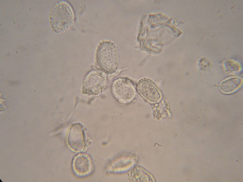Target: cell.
<instances>
[{
	"label": "cell",
	"mask_w": 243,
	"mask_h": 182,
	"mask_svg": "<svg viewBox=\"0 0 243 182\" xmlns=\"http://www.w3.org/2000/svg\"><path fill=\"white\" fill-rule=\"evenodd\" d=\"M96 59L98 66L106 73L111 74L118 69L120 55L115 44L110 41L101 42L98 46Z\"/></svg>",
	"instance_id": "6da1fadb"
},
{
	"label": "cell",
	"mask_w": 243,
	"mask_h": 182,
	"mask_svg": "<svg viewBox=\"0 0 243 182\" xmlns=\"http://www.w3.org/2000/svg\"><path fill=\"white\" fill-rule=\"evenodd\" d=\"M74 16L73 10L67 2L61 1L52 9L50 20L52 29L56 32H62L72 25Z\"/></svg>",
	"instance_id": "7a4b0ae2"
},
{
	"label": "cell",
	"mask_w": 243,
	"mask_h": 182,
	"mask_svg": "<svg viewBox=\"0 0 243 182\" xmlns=\"http://www.w3.org/2000/svg\"><path fill=\"white\" fill-rule=\"evenodd\" d=\"M107 79L101 72L92 71L85 77L82 88L83 93L89 95H97L105 88Z\"/></svg>",
	"instance_id": "3957f363"
},
{
	"label": "cell",
	"mask_w": 243,
	"mask_h": 182,
	"mask_svg": "<svg viewBox=\"0 0 243 182\" xmlns=\"http://www.w3.org/2000/svg\"><path fill=\"white\" fill-rule=\"evenodd\" d=\"M112 93L119 102L123 103L130 102L135 95L134 87L128 79L120 78L115 80L112 86Z\"/></svg>",
	"instance_id": "277c9868"
},
{
	"label": "cell",
	"mask_w": 243,
	"mask_h": 182,
	"mask_svg": "<svg viewBox=\"0 0 243 182\" xmlns=\"http://www.w3.org/2000/svg\"><path fill=\"white\" fill-rule=\"evenodd\" d=\"M83 126L79 123H75L71 127L68 142L71 148L76 151L82 150L86 145L85 136Z\"/></svg>",
	"instance_id": "5b68a950"
},
{
	"label": "cell",
	"mask_w": 243,
	"mask_h": 182,
	"mask_svg": "<svg viewBox=\"0 0 243 182\" xmlns=\"http://www.w3.org/2000/svg\"><path fill=\"white\" fill-rule=\"evenodd\" d=\"M137 89L141 96L152 102H157L161 97L159 91L157 87L149 79L141 80L138 84Z\"/></svg>",
	"instance_id": "8992f818"
},
{
	"label": "cell",
	"mask_w": 243,
	"mask_h": 182,
	"mask_svg": "<svg viewBox=\"0 0 243 182\" xmlns=\"http://www.w3.org/2000/svg\"><path fill=\"white\" fill-rule=\"evenodd\" d=\"M73 168L76 173L80 175H85L90 171L91 163L90 159L85 155L77 156L73 162Z\"/></svg>",
	"instance_id": "52a82bcc"
},
{
	"label": "cell",
	"mask_w": 243,
	"mask_h": 182,
	"mask_svg": "<svg viewBox=\"0 0 243 182\" xmlns=\"http://www.w3.org/2000/svg\"><path fill=\"white\" fill-rule=\"evenodd\" d=\"M241 83L242 79L240 78L232 77L222 82L219 86V89L224 93H231L238 89Z\"/></svg>",
	"instance_id": "ba28073f"
}]
</instances>
